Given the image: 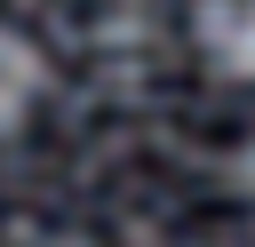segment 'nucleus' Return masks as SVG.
<instances>
[{
	"label": "nucleus",
	"instance_id": "3",
	"mask_svg": "<svg viewBox=\"0 0 255 247\" xmlns=\"http://www.w3.org/2000/svg\"><path fill=\"white\" fill-rule=\"evenodd\" d=\"M231 191H239V207L255 215V135H247V143L231 151Z\"/></svg>",
	"mask_w": 255,
	"mask_h": 247
},
{
	"label": "nucleus",
	"instance_id": "2",
	"mask_svg": "<svg viewBox=\"0 0 255 247\" xmlns=\"http://www.w3.org/2000/svg\"><path fill=\"white\" fill-rule=\"evenodd\" d=\"M40 96H48V56L16 24H0V135H16L40 112Z\"/></svg>",
	"mask_w": 255,
	"mask_h": 247
},
{
	"label": "nucleus",
	"instance_id": "4",
	"mask_svg": "<svg viewBox=\"0 0 255 247\" xmlns=\"http://www.w3.org/2000/svg\"><path fill=\"white\" fill-rule=\"evenodd\" d=\"M48 247H88V239H48Z\"/></svg>",
	"mask_w": 255,
	"mask_h": 247
},
{
	"label": "nucleus",
	"instance_id": "1",
	"mask_svg": "<svg viewBox=\"0 0 255 247\" xmlns=\"http://www.w3.org/2000/svg\"><path fill=\"white\" fill-rule=\"evenodd\" d=\"M191 40H199L207 72H223V80H247V88H255V0H199Z\"/></svg>",
	"mask_w": 255,
	"mask_h": 247
}]
</instances>
